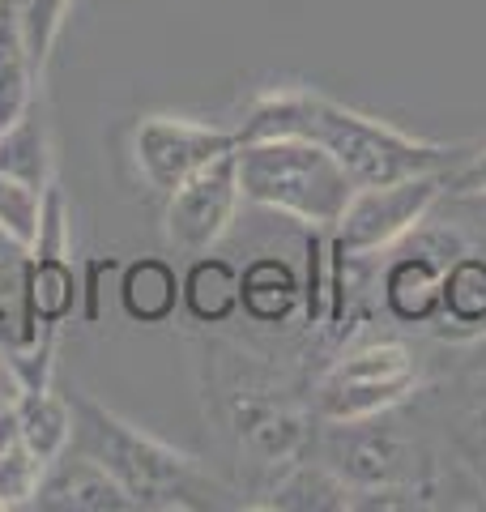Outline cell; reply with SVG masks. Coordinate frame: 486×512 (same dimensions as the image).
<instances>
[{
  "label": "cell",
  "mask_w": 486,
  "mask_h": 512,
  "mask_svg": "<svg viewBox=\"0 0 486 512\" xmlns=\"http://www.w3.org/2000/svg\"><path fill=\"white\" fill-rule=\"evenodd\" d=\"M252 137L316 141L320 150H329L342 163L354 188H376V184L410 180V175L444 171L452 154L440 141L410 137L376 116H363V111L324 99L316 90H295V86L269 90L248 107L239 141H252Z\"/></svg>",
  "instance_id": "obj_1"
},
{
  "label": "cell",
  "mask_w": 486,
  "mask_h": 512,
  "mask_svg": "<svg viewBox=\"0 0 486 512\" xmlns=\"http://www.w3.org/2000/svg\"><path fill=\"white\" fill-rule=\"evenodd\" d=\"M73 444L99 461L133 495L137 508H162V512L214 508L218 504L214 495H222L218 478L201 470L197 457L162 444L158 436L133 427L120 414H111L86 393L73 397Z\"/></svg>",
  "instance_id": "obj_2"
},
{
  "label": "cell",
  "mask_w": 486,
  "mask_h": 512,
  "mask_svg": "<svg viewBox=\"0 0 486 512\" xmlns=\"http://www.w3.org/2000/svg\"><path fill=\"white\" fill-rule=\"evenodd\" d=\"M239 192L256 210L295 218L312 231H333L354 197L342 163L303 137H252L235 146Z\"/></svg>",
  "instance_id": "obj_3"
},
{
  "label": "cell",
  "mask_w": 486,
  "mask_h": 512,
  "mask_svg": "<svg viewBox=\"0 0 486 512\" xmlns=\"http://www.w3.org/2000/svg\"><path fill=\"white\" fill-rule=\"evenodd\" d=\"M418 389V363L401 342H363L320 376L312 406L324 423H354L397 410Z\"/></svg>",
  "instance_id": "obj_4"
},
{
  "label": "cell",
  "mask_w": 486,
  "mask_h": 512,
  "mask_svg": "<svg viewBox=\"0 0 486 512\" xmlns=\"http://www.w3.org/2000/svg\"><path fill=\"white\" fill-rule=\"evenodd\" d=\"M448 175L427 171L410 175L397 184H376V188H354L350 205L337 218V227L329 231L337 248H346L350 256H376L397 248L401 239H410L427 222V214L444 201Z\"/></svg>",
  "instance_id": "obj_5"
},
{
  "label": "cell",
  "mask_w": 486,
  "mask_h": 512,
  "mask_svg": "<svg viewBox=\"0 0 486 512\" xmlns=\"http://www.w3.org/2000/svg\"><path fill=\"white\" fill-rule=\"evenodd\" d=\"M239 171H235V150L192 171L188 180L167 192V214H162V235L167 244L184 256L214 252L218 239L231 231L239 214Z\"/></svg>",
  "instance_id": "obj_6"
},
{
  "label": "cell",
  "mask_w": 486,
  "mask_h": 512,
  "mask_svg": "<svg viewBox=\"0 0 486 512\" xmlns=\"http://www.w3.org/2000/svg\"><path fill=\"white\" fill-rule=\"evenodd\" d=\"M239 146V133H226L214 124H197L184 116H145L133 128V163L141 171V180L154 192H175L192 171H201L205 163L231 154Z\"/></svg>",
  "instance_id": "obj_7"
},
{
  "label": "cell",
  "mask_w": 486,
  "mask_h": 512,
  "mask_svg": "<svg viewBox=\"0 0 486 512\" xmlns=\"http://www.w3.org/2000/svg\"><path fill=\"white\" fill-rule=\"evenodd\" d=\"M324 466H333L350 483L354 495L414 487L418 466L410 440L393 427H380V414L354 423H329L324 436Z\"/></svg>",
  "instance_id": "obj_8"
},
{
  "label": "cell",
  "mask_w": 486,
  "mask_h": 512,
  "mask_svg": "<svg viewBox=\"0 0 486 512\" xmlns=\"http://www.w3.org/2000/svg\"><path fill=\"white\" fill-rule=\"evenodd\" d=\"M457 235H427L418 244V231H410V248H401L388 269L380 274V295H384V308L401 325H431L440 320V291H444V269L452 256L461 252H444V244H452Z\"/></svg>",
  "instance_id": "obj_9"
},
{
  "label": "cell",
  "mask_w": 486,
  "mask_h": 512,
  "mask_svg": "<svg viewBox=\"0 0 486 512\" xmlns=\"http://www.w3.org/2000/svg\"><path fill=\"white\" fill-rule=\"evenodd\" d=\"M35 508H52V512H133L137 504L90 453H81V448L69 453V448H64L56 461H47Z\"/></svg>",
  "instance_id": "obj_10"
},
{
  "label": "cell",
  "mask_w": 486,
  "mask_h": 512,
  "mask_svg": "<svg viewBox=\"0 0 486 512\" xmlns=\"http://www.w3.org/2000/svg\"><path fill=\"white\" fill-rule=\"evenodd\" d=\"M231 419L239 431V444L261 461V466H290L299 461L307 444V423L299 410H290L282 397L261 393H235L231 397Z\"/></svg>",
  "instance_id": "obj_11"
},
{
  "label": "cell",
  "mask_w": 486,
  "mask_h": 512,
  "mask_svg": "<svg viewBox=\"0 0 486 512\" xmlns=\"http://www.w3.org/2000/svg\"><path fill=\"white\" fill-rule=\"evenodd\" d=\"M239 308L256 325H290L303 312V278L286 256H256L239 274Z\"/></svg>",
  "instance_id": "obj_12"
},
{
  "label": "cell",
  "mask_w": 486,
  "mask_h": 512,
  "mask_svg": "<svg viewBox=\"0 0 486 512\" xmlns=\"http://www.w3.org/2000/svg\"><path fill=\"white\" fill-rule=\"evenodd\" d=\"M180 274L162 256H137L120 269V308L133 325H167L180 308Z\"/></svg>",
  "instance_id": "obj_13"
},
{
  "label": "cell",
  "mask_w": 486,
  "mask_h": 512,
  "mask_svg": "<svg viewBox=\"0 0 486 512\" xmlns=\"http://www.w3.org/2000/svg\"><path fill=\"white\" fill-rule=\"evenodd\" d=\"M180 308L197 325H226L239 312V269L214 252L192 256V265L180 274Z\"/></svg>",
  "instance_id": "obj_14"
},
{
  "label": "cell",
  "mask_w": 486,
  "mask_h": 512,
  "mask_svg": "<svg viewBox=\"0 0 486 512\" xmlns=\"http://www.w3.org/2000/svg\"><path fill=\"white\" fill-rule=\"evenodd\" d=\"M35 82L39 69L30 60V47L18 22V5L0 0V128L22 120L30 103H35Z\"/></svg>",
  "instance_id": "obj_15"
},
{
  "label": "cell",
  "mask_w": 486,
  "mask_h": 512,
  "mask_svg": "<svg viewBox=\"0 0 486 512\" xmlns=\"http://www.w3.org/2000/svg\"><path fill=\"white\" fill-rule=\"evenodd\" d=\"M13 410H18L22 440L30 444V453H35V457L56 461L64 448L73 444V402H69V397H60V393H52L47 384L18 389V397H13Z\"/></svg>",
  "instance_id": "obj_16"
},
{
  "label": "cell",
  "mask_w": 486,
  "mask_h": 512,
  "mask_svg": "<svg viewBox=\"0 0 486 512\" xmlns=\"http://www.w3.org/2000/svg\"><path fill=\"white\" fill-rule=\"evenodd\" d=\"M261 508H295V512H337L354 508V491L342 474L324 461H290V470L273 483Z\"/></svg>",
  "instance_id": "obj_17"
},
{
  "label": "cell",
  "mask_w": 486,
  "mask_h": 512,
  "mask_svg": "<svg viewBox=\"0 0 486 512\" xmlns=\"http://www.w3.org/2000/svg\"><path fill=\"white\" fill-rule=\"evenodd\" d=\"M440 325L465 338L486 333V256L461 252L444 269V291H440Z\"/></svg>",
  "instance_id": "obj_18"
},
{
  "label": "cell",
  "mask_w": 486,
  "mask_h": 512,
  "mask_svg": "<svg viewBox=\"0 0 486 512\" xmlns=\"http://www.w3.org/2000/svg\"><path fill=\"white\" fill-rule=\"evenodd\" d=\"M26 299H30V312L43 329H56L64 325L73 312H77V299H81V282H77V269L69 256H35L30 252L26 261Z\"/></svg>",
  "instance_id": "obj_19"
},
{
  "label": "cell",
  "mask_w": 486,
  "mask_h": 512,
  "mask_svg": "<svg viewBox=\"0 0 486 512\" xmlns=\"http://www.w3.org/2000/svg\"><path fill=\"white\" fill-rule=\"evenodd\" d=\"M0 175H13L30 188L52 184V141H47V124L35 111L0 128Z\"/></svg>",
  "instance_id": "obj_20"
},
{
  "label": "cell",
  "mask_w": 486,
  "mask_h": 512,
  "mask_svg": "<svg viewBox=\"0 0 486 512\" xmlns=\"http://www.w3.org/2000/svg\"><path fill=\"white\" fill-rule=\"evenodd\" d=\"M39 218H43V188L0 175V235L18 252H30L39 239Z\"/></svg>",
  "instance_id": "obj_21"
},
{
  "label": "cell",
  "mask_w": 486,
  "mask_h": 512,
  "mask_svg": "<svg viewBox=\"0 0 486 512\" xmlns=\"http://www.w3.org/2000/svg\"><path fill=\"white\" fill-rule=\"evenodd\" d=\"M47 461L30 453V444H13L9 453H0V512L35 508V495L43 483Z\"/></svg>",
  "instance_id": "obj_22"
},
{
  "label": "cell",
  "mask_w": 486,
  "mask_h": 512,
  "mask_svg": "<svg viewBox=\"0 0 486 512\" xmlns=\"http://www.w3.org/2000/svg\"><path fill=\"white\" fill-rule=\"evenodd\" d=\"M18 5V22H22V35H26V47H30V60L35 69L43 73L47 60H52V47L64 30V18H69L73 0H13Z\"/></svg>",
  "instance_id": "obj_23"
},
{
  "label": "cell",
  "mask_w": 486,
  "mask_h": 512,
  "mask_svg": "<svg viewBox=\"0 0 486 512\" xmlns=\"http://www.w3.org/2000/svg\"><path fill=\"white\" fill-rule=\"evenodd\" d=\"M324 312H329V239H324V231H312L303 269V320L324 325Z\"/></svg>",
  "instance_id": "obj_24"
},
{
  "label": "cell",
  "mask_w": 486,
  "mask_h": 512,
  "mask_svg": "<svg viewBox=\"0 0 486 512\" xmlns=\"http://www.w3.org/2000/svg\"><path fill=\"white\" fill-rule=\"evenodd\" d=\"M478 192H486V146L457 175H448V197H478Z\"/></svg>",
  "instance_id": "obj_25"
},
{
  "label": "cell",
  "mask_w": 486,
  "mask_h": 512,
  "mask_svg": "<svg viewBox=\"0 0 486 512\" xmlns=\"http://www.w3.org/2000/svg\"><path fill=\"white\" fill-rule=\"evenodd\" d=\"M13 444H22L18 410H13V402H0V453H9Z\"/></svg>",
  "instance_id": "obj_26"
},
{
  "label": "cell",
  "mask_w": 486,
  "mask_h": 512,
  "mask_svg": "<svg viewBox=\"0 0 486 512\" xmlns=\"http://www.w3.org/2000/svg\"><path fill=\"white\" fill-rule=\"evenodd\" d=\"M461 205H469V210H478V218H486V192H478V197H457Z\"/></svg>",
  "instance_id": "obj_27"
},
{
  "label": "cell",
  "mask_w": 486,
  "mask_h": 512,
  "mask_svg": "<svg viewBox=\"0 0 486 512\" xmlns=\"http://www.w3.org/2000/svg\"><path fill=\"white\" fill-rule=\"evenodd\" d=\"M478 457H486V410L478 414Z\"/></svg>",
  "instance_id": "obj_28"
}]
</instances>
